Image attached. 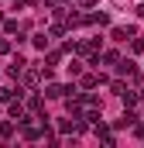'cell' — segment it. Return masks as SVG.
I'll return each instance as SVG.
<instances>
[{
    "mask_svg": "<svg viewBox=\"0 0 144 148\" xmlns=\"http://www.w3.org/2000/svg\"><path fill=\"white\" fill-rule=\"evenodd\" d=\"M35 48H48V38H45V35H35Z\"/></svg>",
    "mask_w": 144,
    "mask_h": 148,
    "instance_id": "cell-1",
    "label": "cell"
},
{
    "mask_svg": "<svg viewBox=\"0 0 144 148\" xmlns=\"http://www.w3.org/2000/svg\"><path fill=\"white\" fill-rule=\"evenodd\" d=\"M3 100H10V90H7V86H0V103H3Z\"/></svg>",
    "mask_w": 144,
    "mask_h": 148,
    "instance_id": "cell-2",
    "label": "cell"
},
{
    "mask_svg": "<svg viewBox=\"0 0 144 148\" xmlns=\"http://www.w3.org/2000/svg\"><path fill=\"white\" fill-rule=\"evenodd\" d=\"M110 3H113V7H124V0H110Z\"/></svg>",
    "mask_w": 144,
    "mask_h": 148,
    "instance_id": "cell-3",
    "label": "cell"
}]
</instances>
